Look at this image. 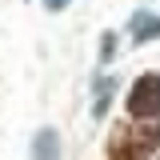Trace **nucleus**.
<instances>
[{
    "label": "nucleus",
    "instance_id": "1",
    "mask_svg": "<svg viewBox=\"0 0 160 160\" xmlns=\"http://www.w3.org/2000/svg\"><path fill=\"white\" fill-rule=\"evenodd\" d=\"M128 116L160 120V72H144L128 92Z\"/></svg>",
    "mask_w": 160,
    "mask_h": 160
},
{
    "label": "nucleus",
    "instance_id": "2",
    "mask_svg": "<svg viewBox=\"0 0 160 160\" xmlns=\"http://www.w3.org/2000/svg\"><path fill=\"white\" fill-rule=\"evenodd\" d=\"M60 132L56 128H36V136L28 144V160H60Z\"/></svg>",
    "mask_w": 160,
    "mask_h": 160
},
{
    "label": "nucleus",
    "instance_id": "3",
    "mask_svg": "<svg viewBox=\"0 0 160 160\" xmlns=\"http://www.w3.org/2000/svg\"><path fill=\"white\" fill-rule=\"evenodd\" d=\"M116 88H120L116 76H104V80H96V84H92V92H96V100H92V120H104V116H108Z\"/></svg>",
    "mask_w": 160,
    "mask_h": 160
},
{
    "label": "nucleus",
    "instance_id": "4",
    "mask_svg": "<svg viewBox=\"0 0 160 160\" xmlns=\"http://www.w3.org/2000/svg\"><path fill=\"white\" fill-rule=\"evenodd\" d=\"M148 40H160V16H144V24L132 28V44H148Z\"/></svg>",
    "mask_w": 160,
    "mask_h": 160
},
{
    "label": "nucleus",
    "instance_id": "5",
    "mask_svg": "<svg viewBox=\"0 0 160 160\" xmlns=\"http://www.w3.org/2000/svg\"><path fill=\"white\" fill-rule=\"evenodd\" d=\"M116 40H120V36L112 32V28L100 36V64H112V60H116Z\"/></svg>",
    "mask_w": 160,
    "mask_h": 160
},
{
    "label": "nucleus",
    "instance_id": "6",
    "mask_svg": "<svg viewBox=\"0 0 160 160\" xmlns=\"http://www.w3.org/2000/svg\"><path fill=\"white\" fill-rule=\"evenodd\" d=\"M68 4H72V0H44V8H48V12H64Z\"/></svg>",
    "mask_w": 160,
    "mask_h": 160
}]
</instances>
